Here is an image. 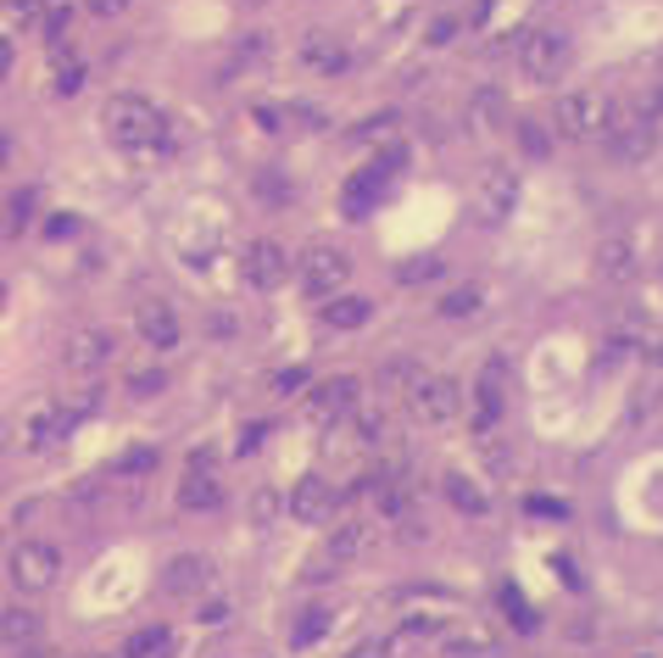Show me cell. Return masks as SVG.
<instances>
[{
    "label": "cell",
    "mask_w": 663,
    "mask_h": 658,
    "mask_svg": "<svg viewBox=\"0 0 663 658\" xmlns=\"http://www.w3.org/2000/svg\"><path fill=\"white\" fill-rule=\"evenodd\" d=\"M101 129H107V140H112L118 151H129V157H162L168 140H173L168 112L151 107L145 96H112V101L101 107Z\"/></svg>",
    "instance_id": "6da1fadb"
},
{
    "label": "cell",
    "mask_w": 663,
    "mask_h": 658,
    "mask_svg": "<svg viewBox=\"0 0 663 658\" xmlns=\"http://www.w3.org/2000/svg\"><path fill=\"white\" fill-rule=\"evenodd\" d=\"M402 168H408V151H402V146H385L369 168H358V173L346 179V190H341V212H346L352 223H363V218L385 201V190L396 185Z\"/></svg>",
    "instance_id": "7a4b0ae2"
},
{
    "label": "cell",
    "mask_w": 663,
    "mask_h": 658,
    "mask_svg": "<svg viewBox=\"0 0 663 658\" xmlns=\"http://www.w3.org/2000/svg\"><path fill=\"white\" fill-rule=\"evenodd\" d=\"M513 57H519V73L530 84H557L569 73V62H574V40L563 29H530Z\"/></svg>",
    "instance_id": "3957f363"
},
{
    "label": "cell",
    "mask_w": 663,
    "mask_h": 658,
    "mask_svg": "<svg viewBox=\"0 0 663 658\" xmlns=\"http://www.w3.org/2000/svg\"><path fill=\"white\" fill-rule=\"evenodd\" d=\"M607 118H613V101L607 96H596V90H563L557 96V107H552V129H557V140H596L602 129H607Z\"/></svg>",
    "instance_id": "277c9868"
},
{
    "label": "cell",
    "mask_w": 663,
    "mask_h": 658,
    "mask_svg": "<svg viewBox=\"0 0 663 658\" xmlns=\"http://www.w3.org/2000/svg\"><path fill=\"white\" fill-rule=\"evenodd\" d=\"M295 273H301V290H307L312 301H329V296H341V285H346V273H352V257H346L341 246H329V240H312V246L301 251Z\"/></svg>",
    "instance_id": "5b68a950"
},
{
    "label": "cell",
    "mask_w": 663,
    "mask_h": 658,
    "mask_svg": "<svg viewBox=\"0 0 663 658\" xmlns=\"http://www.w3.org/2000/svg\"><path fill=\"white\" fill-rule=\"evenodd\" d=\"M513 207H519V173L508 162H485L474 179V218L485 229H502L513 218Z\"/></svg>",
    "instance_id": "8992f818"
},
{
    "label": "cell",
    "mask_w": 663,
    "mask_h": 658,
    "mask_svg": "<svg viewBox=\"0 0 663 658\" xmlns=\"http://www.w3.org/2000/svg\"><path fill=\"white\" fill-rule=\"evenodd\" d=\"M402 397H408V413H413L419 425H452V419L463 413V391H458L446 375H413Z\"/></svg>",
    "instance_id": "52a82bcc"
},
{
    "label": "cell",
    "mask_w": 663,
    "mask_h": 658,
    "mask_svg": "<svg viewBox=\"0 0 663 658\" xmlns=\"http://www.w3.org/2000/svg\"><path fill=\"white\" fill-rule=\"evenodd\" d=\"M57 575H62V552H57V541L29 536V541H18V547H12V586H18L23 597L51 591V586H57Z\"/></svg>",
    "instance_id": "ba28073f"
},
{
    "label": "cell",
    "mask_w": 663,
    "mask_h": 658,
    "mask_svg": "<svg viewBox=\"0 0 663 658\" xmlns=\"http://www.w3.org/2000/svg\"><path fill=\"white\" fill-rule=\"evenodd\" d=\"M602 151H607L613 162H646V157L657 151V123L641 118L635 107H630V112H613L607 129H602Z\"/></svg>",
    "instance_id": "9c48e42d"
},
{
    "label": "cell",
    "mask_w": 663,
    "mask_h": 658,
    "mask_svg": "<svg viewBox=\"0 0 663 658\" xmlns=\"http://www.w3.org/2000/svg\"><path fill=\"white\" fill-rule=\"evenodd\" d=\"M179 508H184V514H212V508H223V480H218V452H212V447H195V452H190L184 480H179Z\"/></svg>",
    "instance_id": "30bf717a"
},
{
    "label": "cell",
    "mask_w": 663,
    "mask_h": 658,
    "mask_svg": "<svg viewBox=\"0 0 663 658\" xmlns=\"http://www.w3.org/2000/svg\"><path fill=\"white\" fill-rule=\"evenodd\" d=\"M358 402H363V380L358 375H329V380L307 386V413L318 425H335V419L358 413Z\"/></svg>",
    "instance_id": "8fae6325"
},
{
    "label": "cell",
    "mask_w": 663,
    "mask_h": 658,
    "mask_svg": "<svg viewBox=\"0 0 663 658\" xmlns=\"http://www.w3.org/2000/svg\"><path fill=\"white\" fill-rule=\"evenodd\" d=\"M240 273H245V285L251 290H279L284 285V273H290V251L279 246V240H251L245 246V257H240Z\"/></svg>",
    "instance_id": "7c38bea8"
},
{
    "label": "cell",
    "mask_w": 663,
    "mask_h": 658,
    "mask_svg": "<svg viewBox=\"0 0 663 658\" xmlns=\"http://www.w3.org/2000/svg\"><path fill=\"white\" fill-rule=\"evenodd\" d=\"M508 413V358H485L480 380H474V425L480 436H491V425Z\"/></svg>",
    "instance_id": "4fadbf2b"
},
{
    "label": "cell",
    "mask_w": 663,
    "mask_h": 658,
    "mask_svg": "<svg viewBox=\"0 0 663 658\" xmlns=\"http://www.w3.org/2000/svg\"><path fill=\"white\" fill-rule=\"evenodd\" d=\"M335 502H341V491L329 486V480H318V475H307V480L290 486V519H301V525H329Z\"/></svg>",
    "instance_id": "5bb4252c"
},
{
    "label": "cell",
    "mask_w": 663,
    "mask_h": 658,
    "mask_svg": "<svg viewBox=\"0 0 663 658\" xmlns=\"http://www.w3.org/2000/svg\"><path fill=\"white\" fill-rule=\"evenodd\" d=\"M212 558L207 552H179V558H168V569H162V591L168 597H201L207 586H212Z\"/></svg>",
    "instance_id": "9a60e30c"
},
{
    "label": "cell",
    "mask_w": 663,
    "mask_h": 658,
    "mask_svg": "<svg viewBox=\"0 0 663 658\" xmlns=\"http://www.w3.org/2000/svg\"><path fill=\"white\" fill-rule=\"evenodd\" d=\"M112 352H118V341L107 336V329H73L68 336V369L73 375H96V369H107L112 363Z\"/></svg>",
    "instance_id": "2e32d148"
},
{
    "label": "cell",
    "mask_w": 663,
    "mask_h": 658,
    "mask_svg": "<svg viewBox=\"0 0 663 658\" xmlns=\"http://www.w3.org/2000/svg\"><path fill=\"white\" fill-rule=\"evenodd\" d=\"M301 62H307L312 73H323V79H341V73L352 68V51H346V40H341V34L312 29V34L301 40Z\"/></svg>",
    "instance_id": "e0dca14e"
},
{
    "label": "cell",
    "mask_w": 663,
    "mask_h": 658,
    "mask_svg": "<svg viewBox=\"0 0 663 658\" xmlns=\"http://www.w3.org/2000/svg\"><path fill=\"white\" fill-rule=\"evenodd\" d=\"M134 329H140V341H145L151 352H173V347H179V312H173L168 301H140Z\"/></svg>",
    "instance_id": "ac0fdd59"
},
{
    "label": "cell",
    "mask_w": 663,
    "mask_h": 658,
    "mask_svg": "<svg viewBox=\"0 0 663 658\" xmlns=\"http://www.w3.org/2000/svg\"><path fill=\"white\" fill-rule=\"evenodd\" d=\"M596 273L613 279V285H630V279L641 273L635 240H630V235H602V240H596Z\"/></svg>",
    "instance_id": "d6986e66"
},
{
    "label": "cell",
    "mask_w": 663,
    "mask_h": 658,
    "mask_svg": "<svg viewBox=\"0 0 663 658\" xmlns=\"http://www.w3.org/2000/svg\"><path fill=\"white\" fill-rule=\"evenodd\" d=\"M369 547H374V525H363V519H346V525H335V530H329V547H323V558L335 564V569H346V564H358Z\"/></svg>",
    "instance_id": "ffe728a7"
},
{
    "label": "cell",
    "mask_w": 663,
    "mask_h": 658,
    "mask_svg": "<svg viewBox=\"0 0 663 658\" xmlns=\"http://www.w3.org/2000/svg\"><path fill=\"white\" fill-rule=\"evenodd\" d=\"M40 636H46V619H40L34 608H23V602H18V608L0 614V641H7V647H18V652H23V647H34Z\"/></svg>",
    "instance_id": "44dd1931"
},
{
    "label": "cell",
    "mask_w": 663,
    "mask_h": 658,
    "mask_svg": "<svg viewBox=\"0 0 663 658\" xmlns=\"http://www.w3.org/2000/svg\"><path fill=\"white\" fill-rule=\"evenodd\" d=\"M318 312H323L329 329H363V323L374 318V301H369V296H329Z\"/></svg>",
    "instance_id": "7402d4cb"
},
{
    "label": "cell",
    "mask_w": 663,
    "mask_h": 658,
    "mask_svg": "<svg viewBox=\"0 0 663 658\" xmlns=\"http://www.w3.org/2000/svg\"><path fill=\"white\" fill-rule=\"evenodd\" d=\"M51 84H57V96H79L84 90V57L68 40L51 46Z\"/></svg>",
    "instance_id": "603a6c76"
},
{
    "label": "cell",
    "mask_w": 663,
    "mask_h": 658,
    "mask_svg": "<svg viewBox=\"0 0 663 658\" xmlns=\"http://www.w3.org/2000/svg\"><path fill=\"white\" fill-rule=\"evenodd\" d=\"M173 652H179V636L168 625H140L123 641V658H173Z\"/></svg>",
    "instance_id": "cb8c5ba5"
},
{
    "label": "cell",
    "mask_w": 663,
    "mask_h": 658,
    "mask_svg": "<svg viewBox=\"0 0 663 658\" xmlns=\"http://www.w3.org/2000/svg\"><path fill=\"white\" fill-rule=\"evenodd\" d=\"M441 491H446V502H452L458 514H469V519H485V514H491V497H485L469 475H458V469L441 480Z\"/></svg>",
    "instance_id": "d4e9b609"
},
{
    "label": "cell",
    "mask_w": 663,
    "mask_h": 658,
    "mask_svg": "<svg viewBox=\"0 0 663 658\" xmlns=\"http://www.w3.org/2000/svg\"><path fill=\"white\" fill-rule=\"evenodd\" d=\"M469 123H474L480 134L508 129V96H502V90H480V96L469 101Z\"/></svg>",
    "instance_id": "484cf974"
},
{
    "label": "cell",
    "mask_w": 663,
    "mask_h": 658,
    "mask_svg": "<svg viewBox=\"0 0 663 658\" xmlns=\"http://www.w3.org/2000/svg\"><path fill=\"white\" fill-rule=\"evenodd\" d=\"M435 312H441V318H480V312H485V290H480V285H452V290L435 301Z\"/></svg>",
    "instance_id": "4316f807"
},
{
    "label": "cell",
    "mask_w": 663,
    "mask_h": 658,
    "mask_svg": "<svg viewBox=\"0 0 663 658\" xmlns=\"http://www.w3.org/2000/svg\"><path fill=\"white\" fill-rule=\"evenodd\" d=\"M329 625H335V608H329V602H312V608H301L295 614V630H290V647H312Z\"/></svg>",
    "instance_id": "83f0119b"
},
{
    "label": "cell",
    "mask_w": 663,
    "mask_h": 658,
    "mask_svg": "<svg viewBox=\"0 0 663 658\" xmlns=\"http://www.w3.org/2000/svg\"><path fill=\"white\" fill-rule=\"evenodd\" d=\"M34 212H40V190H18L7 201V235H23L34 223Z\"/></svg>",
    "instance_id": "f1b7e54d"
},
{
    "label": "cell",
    "mask_w": 663,
    "mask_h": 658,
    "mask_svg": "<svg viewBox=\"0 0 663 658\" xmlns=\"http://www.w3.org/2000/svg\"><path fill=\"white\" fill-rule=\"evenodd\" d=\"M513 134H519V146H524L530 157H552V129H546V123L519 118V129H513Z\"/></svg>",
    "instance_id": "f546056e"
},
{
    "label": "cell",
    "mask_w": 663,
    "mask_h": 658,
    "mask_svg": "<svg viewBox=\"0 0 663 658\" xmlns=\"http://www.w3.org/2000/svg\"><path fill=\"white\" fill-rule=\"evenodd\" d=\"M151 469H157V447H134V452L118 458V475H123V480H140V475H151Z\"/></svg>",
    "instance_id": "4dcf8cb0"
},
{
    "label": "cell",
    "mask_w": 663,
    "mask_h": 658,
    "mask_svg": "<svg viewBox=\"0 0 663 658\" xmlns=\"http://www.w3.org/2000/svg\"><path fill=\"white\" fill-rule=\"evenodd\" d=\"M168 391V375L162 369H140V375H129V397H162Z\"/></svg>",
    "instance_id": "1f68e13d"
},
{
    "label": "cell",
    "mask_w": 663,
    "mask_h": 658,
    "mask_svg": "<svg viewBox=\"0 0 663 658\" xmlns=\"http://www.w3.org/2000/svg\"><path fill=\"white\" fill-rule=\"evenodd\" d=\"M496 641H491V630H469V636H458L452 641V658H485Z\"/></svg>",
    "instance_id": "d6a6232c"
},
{
    "label": "cell",
    "mask_w": 663,
    "mask_h": 658,
    "mask_svg": "<svg viewBox=\"0 0 663 658\" xmlns=\"http://www.w3.org/2000/svg\"><path fill=\"white\" fill-rule=\"evenodd\" d=\"M257 196H268V201H290V179H279V168H262V173H257Z\"/></svg>",
    "instance_id": "836d02e7"
},
{
    "label": "cell",
    "mask_w": 663,
    "mask_h": 658,
    "mask_svg": "<svg viewBox=\"0 0 663 658\" xmlns=\"http://www.w3.org/2000/svg\"><path fill=\"white\" fill-rule=\"evenodd\" d=\"M7 12H12L18 23H40V18L51 12V0H7Z\"/></svg>",
    "instance_id": "e575fe53"
},
{
    "label": "cell",
    "mask_w": 663,
    "mask_h": 658,
    "mask_svg": "<svg viewBox=\"0 0 663 658\" xmlns=\"http://www.w3.org/2000/svg\"><path fill=\"white\" fill-rule=\"evenodd\" d=\"M435 273H441V262H435V257H419V262H408V268H402V279H408V285H424V279H435Z\"/></svg>",
    "instance_id": "d590c367"
},
{
    "label": "cell",
    "mask_w": 663,
    "mask_h": 658,
    "mask_svg": "<svg viewBox=\"0 0 663 658\" xmlns=\"http://www.w3.org/2000/svg\"><path fill=\"white\" fill-rule=\"evenodd\" d=\"M358 436H363V441L374 447V441L385 436V419H380V413H363V419H358Z\"/></svg>",
    "instance_id": "8d00e7d4"
},
{
    "label": "cell",
    "mask_w": 663,
    "mask_h": 658,
    "mask_svg": "<svg viewBox=\"0 0 663 658\" xmlns=\"http://www.w3.org/2000/svg\"><path fill=\"white\" fill-rule=\"evenodd\" d=\"M84 7L96 12V18H118V12H129L134 0H84Z\"/></svg>",
    "instance_id": "74e56055"
},
{
    "label": "cell",
    "mask_w": 663,
    "mask_h": 658,
    "mask_svg": "<svg viewBox=\"0 0 663 658\" xmlns=\"http://www.w3.org/2000/svg\"><path fill=\"white\" fill-rule=\"evenodd\" d=\"M301 386H307V375H301V369H284V375H273V391H279V397H284V391H301Z\"/></svg>",
    "instance_id": "f35d334b"
},
{
    "label": "cell",
    "mask_w": 663,
    "mask_h": 658,
    "mask_svg": "<svg viewBox=\"0 0 663 658\" xmlns=\"http://www.w3.org/2000/svg\"><path fill=\"white\" fill-rule=\"evenodd\" d=\"M12 68H18V46H12V40H0V84L12 79Z\"/></svg>",
    "instance_id": "ab89813d"
},
{
    "label": "cell",
    "mask_w": 663,
    "mask_h": 658,
    "mask_svg": "<svg viewBox=\"0 0 663 658\" xmlns=\"http://www.w3.org/2000/svg\"><path fill=\"white\" fill-rule=\"evenodd\" d=\"M452 34H458V18H441V23L430 29V46H446Z\"/></svg>",
    "instance_id": "60d3db41"
},
{
    "label": "cell",
    "mask_w": 663,
    "mask_h": 658,
    "mask_svg": "<svg viewBox=\"0 0 663 658\" xmlns=\"http://www.w3.org/2000/svg\"><path fill=\"white\" fill-rule=\"evenodd\" d=\"M257 123H262L268 134H279V123H284V112H279V107H257Z\"/></svg>",
    "instance_id": "b9f144b4"
},
{
    "label": "cell",
    "mask_w": 663,
    "mask_h": 658,
    "mask_svg": "<svg viewBox=\"0 0 663 658\" xmlns=\"http://www.w3.org/2000/svg\"><path fill=\"white\" fill-rule=\"evenodd\" d=\"M262 436H268V425H245V430H240V452H257Z\"/></svg>",
    "instance_id": "7bdbcfd3"
},
{
    "label": "cell",
    "mask_w": 663,
    "mask_h": 658,
    "mask_svg": "<svg viewBox=\"0 0 663 658\" xmlns=\"http://www.w3.org/2000/svg\"><path fill=\"white\" fill-rule=\"evenodd\" d=\"M530 514H552V519H569L563 502H546V497H530Z\"/></svg>",
    "instance_id": "ee69618b"
},
{
    "label": "cell",
    "mask_w": 663,
    "mask_h": 658,
    "mask_svg": "<svg viewBox=\"0 0 663 658\" xmlns=\"http://www.w3.org/2000/svg\"><path fill=\"white\" fill-rule=\"evenodd\" d=\"M352 658H391V641H385V636H380V641H363Z\"/></svg>",
    "instance_id": "f6af8a7d"
},
{
    "label": "cell",
    "mask_w": 663,
    "mask_h": 658,
    "mask_svg": "<svg viewBox=\"0 0 663 658\" xmlns=\"http://www.w3.org/2000/svg\"><path fill=\"white\" fill-rule=\"evenodd\" d=\"M273 508H279L273 497H257V508H251V514H257V525H268V519H273Z\"/></svg>",
    "instance_id": "bcb514c9"
},
{
    "label": "cell",
    "mask_w": 663,
    "mask_h": 658,
    "mask_svg": "<svg viewBox=\"0 0 663 658\" xmlns=\"http://www.w3.org/2000/svg\"><path fill=\"white\" fill-rule=\"evenodd\" d=\"M51 235H73V212H57V218H51Z\"/></svg>",
    "instance_id": "7dc6e473"
},
{
    "label": "cell",
    "mask_w": 663,
    "mask_h": 658,
    "mask_svg": "<svg viewBox=\"0 0 663 658\" xmlns=\"http://www.w3.org/2000/svg\"><path fill=\"white\" fill-rule=\"evenodd\" d=\"M245 7H262V0H245Z\"/></svg>",
    "instance_id": "c3c4849f"
},
{
    "label": "cell",
    "mask_w": 663,
    "mask_h": 658,
    "mask_svg": "<svg viewBox=\"0 0 663 658\" xmlns=\"http://www.w3.org/2000/svg\"><path fill=\"white\" fill-rule=\"evenodd\" d=\"M0 307H7V290H0Z\"/></svg>",
    "instance_id": "681fc988"
}]
</instances>
